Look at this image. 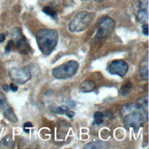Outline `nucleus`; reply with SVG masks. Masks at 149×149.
Masks as SVG:
<instances>
[{"instance_id": "2", "label": "nucleus", "mask_w": 149, "mask_h": 149, "mask_svg": "<svg viewBox=\"0 0 149 149\" xmlns=\"http://www.w3.org/2000/svg\"><path fill=\"white\" fill-rule=\"evenodd\" d=\"M79 67V64L76 61H69L54 68L52 70V75L57 79L69 78L76 74Z\"/></svg>"}, {"instance_id": "3", "label": "nucleus", "mask_w": 149, "mask_h": 149, "mask_svg": "<svg viewBox=\"0 0 149 149\" xmlns=\"http://www.w3.org/2000/svg\"><path fill=\"white\" fill-rule=\"evenodd\" d=\"M94 14L87 11L78 13L69 24V30L73 32H80L85 30L94 19Z\"/></svg>"}, {"instance_id": "9", "label": "nucleus", "mask_w": 149, "mask_h": 149, "mask_svg": "<svg viewBox=\"0 0 149 149\" xmlns=\"http://www.w3.org/2000/svg\"><path fill=\"white\" fill-rule=\"evenodd\" d=\"M148 0L139 1V9L137 12L136 19L139 22L146 23L148 19Z\"/></svg>"}, {"instance_id": "7", "label": "nucleus", "mask_w": 149, "mask_h": 149, "mask_svg": "<svg viewBox=\"0 0 149 149\" xmlns=\"http://www.w3.org/2000/svg\"><path fill=\"white\" fill-rule=\"evenodd\" d=\"M129 65L127 63L122 59L114 60L111 62L108 66V70L112 74H117L123 77L127 72Z\"/></svg>"}, {"instance_id": "27", "label": "nucleus", "mask_w": 149, "mask_h": 149, "mask_svg": "<svg viewBox=\"0 0 149 149\" xmlns=\"http://www.w3.org/2000/svg\"><path fill=\"white\" fill-rule=\"evenodd\" d=\"M2 88L5 91H8L9 89V86L7 84H4L2 86Z\"/></svg>"}, {"instance_id": "1", "label": "nucleus", "mask_w": 149, "mask_h": 149, "mask_svg": "<svg viewBox=\"0 0 149 149\" xmlns=\"http://www.w3.org/2000/svg\"><path fill=\"white\" fill-rule=\"evenodd\" d=\"M36 37L38 48L45 55H49L52 52L58 41V33L54 29H40Z\"/></svg>"}, {"instance_id": "16", "label": "nucleus", "mask_w": 149, "mask_h": 149, "mask_svg": "<svg viewBox=\"0 0 149 149\" xmlns=\"http://www.w3.org/2000/svg\"><path fill=\"white\" fill-rule=\"evenodd\" d=\"M103 118H104V114L100 112L97 111L94 114V122L96 125H100L103 122Z\"/></svg>"}, {"instance_id": "17", "label": "nucleus", "mask_w": 149, "mask_h": 149, "mask_svg": "<svg viewBox=\"0 0 149 149\" xmlns=\"http://www.w3.org/2000/svg\"><path fill=\"white\" fill-rule=\"evenodd\" d=\"M42 11L45 14L52 17V18H55V16H56V12L53 9H52L49 6H44L42 9Z\"/></svg>"}, {"instance_id": "4", "label": "nucleus", "mask_w": 149, "mask_h": 149, "mask_svg": "<svg viewBox=\"0 0 149 149\" xmlns=\"http://www.w3.org/2000/svg\"><path fill=\"white\" fill-rule=\"evenodd\" d=\"M143 115L139 111H133L126 115L123 119L125 127L127 129H133L134 132L138 131L143 126Z\"/></svg>"}, {"instance_id": "13", "label": "nucleus", "mask_w": 149, "mask_h": 149, "mask_svg": "<svg viewBox=\"0 0 149 149\" xmlns=\"http://www.w3.org/2000/svg\"><path fill=\"white\" fill-rule=\"evenodd\" d=\"M4 114L5 116L11 122H16L17 121V118L15 114L13 112L12 108L8 105L4 109Z\"/></svg>"}, {"instance_id": "23", "label": "nucleus", "mask_w": 149, "mask_h": 149, "mask_svg": "<svg viewBox=\"0 0 149 149\" xmlns=\"http://www.w3.org/2000/svg\"><path fill=\"white\" fill-rule=\"evenodd\" d=\"M66 104H68V107H70V108H74L76 106V102L73 100H68V101H66Z\"/></svg>"}, {"instance_id": "22", "label": "nucleus", "mask_w": 149, "mask_h": 149, "mask_svg": "<svg viewBox=\"0 0 149 149\" xmlns=\"http://www.w3.org/2000/svg\"><path fill=\"white\" fill-rule=\"evenodd\" d=\"M14 45V42L12 40H10V41H8L7 45H6V47H5V51L6 52H9L10 51L12 47Z\"/></svg>"}, {"instance_id": "28", "label": "nucleus", "mask_w": 149, "mask_h": 149, "mask_svg": "<svg viewBox=\"0 0 149 149\" xmlns=\"http://www.w3.org/2000/svg\"><path fill=\"white\" fill-rule=\"evenodd\" d=\"M83 1H89V0H83ZM95 2H98V3H101L102 2H103L104 0H94Z\"/></svg>"}, {"instance_id": "14", "label": "nucleus", "mask_w": 149, "mask_h": 149, "mask_svg": "<svg viewBox=\"0 0 149 149\" xmlns=\"http://www.w3.org/2000/svg\"><path fill=\"white\" fill-rule=\"evenodd\" d=\"M1 144L5 147L12 148L13 146V141L12 140V137L10 136H6L2 140Z\"/></svg>"}, {"instance_id": "15", "label": "nucleus", "mask_w": 149, "mask_h": 149, "mask_svg": "<svg viewBox=\"0 0 149 149\" xmlns=\"http://www.w3.org/2000/svg\"><path fill=\"white\" fill-rule=\"evenodd\" d=\"M69 109L68 106L62 105L58 107H54L51 109V111L56 113L58 114H65L66 112Z\"/></svg>"}, {"instance_id": "8", "label": "nucleus", "mask_w": 149, "mask_h": 149, "mask_svg": "<svg viewBox=\"0 0 149 149\" xmlns=\"http://www.w3.org/2000/svg\"><path fill=\"white\" fill-rule=\"evenodd\" d=\"M12 40L14 43L16 44V47L23 52H27L29 51V47L27 43L26 38L22 33V31L20 28H15L12 33Z\"/></svg>"}, {"instance_id": "19", "label": "nucleus", "mask_w": 149, "mask_h": 149, "mask_svg": "<svg viewBox=\"0 0 149 149\" xmlns=\"http://www.w3.org/2000/svg\"><path fill=\"white\" fill-rule=\"evenodd\" d=\"M8 105L7 104L6 99L5 95L2 92L0 91V109L4 110V109Z\"/></svg>"}, {"instance_id": "10", "label": "nucleus", "mask_w": 149, "mask_h": 149, "mask_svg": "<svg viewBox=\"0 0 149 149\" xmlns=\"http://www.w3.org/2000/svg\"><path fill=\"white\" fill-rule=\"evenodd\" d=\"M140 75L141 78L144 80H148V56L146 59H144L141 62L140 67Z\"/></svg>"}, {"instance_id": "21", "label": "nucleus", "mask_w": 149, "mask_h": 149, "mask_svg": "<svg viewBox=\"0 0 149 149\" xmlns=\"http://www.w3.org/2000/svg\"><path fill=\"white\" fill-rule=\"evenodd\" d=\"M143 33L146 36L148 35V25L147 23H143L141 26Z\"/></svg>"}, {"instance_id": "11", "label": "nucleus", "mask_w": 149, "mask_h": 149, "mask_svg": "<svg viewBox=\"0 0 149 149\" xmlns=\"http://www.w3.org/2000/svg\"><path fill=\"white\" fill-rule=\"evenodd\" d=\"M108 147V144L104 141H94L86 144L83 148L86 149H97V148H107Z\"/></svg>"}, {"instance_id": "20", "label": "nucleus", "mask_w": 149, "mask_h": 149, "mask_svg": "<svg viewBox=\"0 0 149 149\" xmlns=\"http://www.w3.org/2000/svg\"><path fill=\"white\" fill-rule=\"evenodd\" d=\"M32 127H33V124L30 122H27L24 123L23 125L24 131L26 133H29V132H30L29 128H31Z\"/></svg>"}, {"instance_id": "6", "label": "nucleus", "mask_w": 149, "mask_h": 149, "mask_svg": "<svg viewBox=\"0 0 149 149\" xmlns=\"http://www.w3.org/2000/svg\"><path fill=\"white\" fill-rule=\"evenodd\" d=\"M9 76L14 81L19 84H24L30 79L31 73L27 68L12 69L9 72Z\"/></svg>"}, {"instance_id": "25", "label": "nucleus", "mask_w": 149, "mask_h": 149, "mask_svg": "<svg viewBox=\"0 0 149 149\" xmlns=\"http://www.w3.org/2000/svg\"><path fill=\"white\" fill-rule=\"evenodd\" d=\"M65 115H66L68 117H69V118H73V117L74 116L75 113H74V112H73V111H70V110L69 109L68 111H67L66 112Z\"/></svg>"}, {"instance_id": "12", "label": "nucleus", "mask_w": 149, "mask_h": 149, "mask_svg": "<svg viewBox=\"0 0 149 149\" xmlns=\"http://www.w3.org/2000/svg\"><path fill=\"white\" fill-rule=\"evenodd\" d=\"M95 84L93 81L86 80L83 81L80 86V89L82 92L88 93L93 91L95 88Z\"/></svg>"}, {"instance_id": "24", "label": "nucleus", "mask_w": 149, "mask_h": 149, "mask_svg": "<svg viewBox=\"0 0 149 149\" xmlns=\"http://www.w3.org/2000/svg\"><path fill=\"white\" fill-rule=\"evenodd\" d=\"M9 88H10V90H11L12 91H13V92H15V91H17V90H18V87H17V86L16 84H15V83H12L10 84V85H9Z\"/></svg>"}, {"instance_id": "26", "label": "nucleus", "mask_w": 149, "mask_h": 149, "mask_svg": "<svg viewBox=\"0 0 149 149\" xmlns=\"http://www.w3.org/2000/svg\"><path fill=\"white\" fill-rule=\"evenodd\" d=\"M5 35L3 33H0V42H2L5 40Z\"/></svg>"}, {"instance_id": "18", "label": "nucleus", "mask_w": 149, "mask_h": 149, "mask_svg": "<svg viewBox=\"0 0 149 149\" xmlns=\"http://www.w3.org/2000/svg\"><path fill=\"white\" fill-rule=\"evenodd\" d=\"M132 83L130 82H127L121 88H120V92L121 94L123 95H126L129 94V90L132 87Z\"/></svg>"}, {"instance_id": "5", "label": "nucleus", "mask_w": 149, "mask_h": 149, "mask_svg": "<svg viewBox=\"0 0 149 149\" xmlns=\"http://www.w3.org/2000/svg\"><path fill=\"white\" fill-rule=\"evenodd\" d=\"M115 27V22L109 17H104L100 22L97 31V37L103 38L110 35Z\"/></svg>"}]
</instances>
